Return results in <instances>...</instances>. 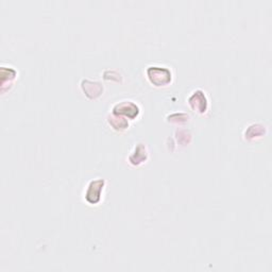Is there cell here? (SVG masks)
Listing matches in <instances>:
<instances>
[{"label":"cell","instance_id":"1","mask_svg":"<svg viewBox=\"0 0 272 272\" xmlns=\"http://www.w3.org/2000/svg\"><path fill=\"white\" fill-rule=\"evenodd\" d=\"M147 74L152 84L156 86L168 84L171 80V72L165 67H149Z\"/></svg>","mask_w":272,"mask_h":272},{"label":"cell","instance_id":"2","mask_svg":"<svg viewBox=\"0 0 272 272\" xmlns=\"http://www.w3.org/2000/svg\"><path fill=\"white\" fill-rule=\"evenodd\" d=\"M104 185V180L98 179L92 181L86 192V200L92 204H96L100 201V194Z\"/></svg>","mask_w":272,"mask_h":272},{"label":"cell","instance_id":"3","mask_svg":"<svg viewBox=\"0 0 272 272\" xmlns=\"http://www.w3.org/2000/svg\"><path fill=\"white\" fill-rule=\"evenodd\" d=\"M113 114L115 115H125L130 118H134L135 116H138L139 114V108L136 104L132 103L131 101H123L121 103L116 104L114 107Z\"/></svg>","mask_w":272,"mask_h":272},{"label":"cell","instance_id":"4","mask_svg":"<svg viewBox=\"0 0 272 272\" xmlns=\"http://www.w3.org/2000/svg\"><path fill=\"white\" fill-rule=\"evenodd\" d=\"M190 104L195 111L199 113H204L207 109V101L204 93L202 90L195 92L190 98Z\"/></svg>","mask_w":272,"mask_h":272}]
</instances>
